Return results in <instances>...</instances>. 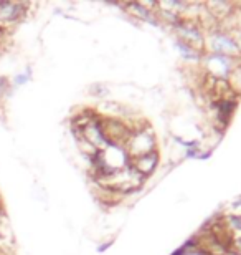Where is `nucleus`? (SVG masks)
I'll list each match as a JSON object with an SVG mask.
<instances>
[{
  "label": "nucleus",
  "instance_id": "nucleus-1",
  "mask_svg": "<svg viewBox=\"0 0 241 255\" xmlns=\"http://www.w3.org/2000/svg\"><path fill=\"white\" fill-rule=\"evenodd\" d=\"M205 53H217L227 58L241 60V53L235 43L233 35L222 27L205 33Z\"/></svg>",
  "mask_w": 241,
  "mask_h": 255
},
{
  "label": "nucleus",
  "instance_id": "nucleus-2",
  "mask_svg": "<svg viewBox=\"0 0 241 255\" xmlns=\"http://www.w3.org/2000/svg\"><path fill=\"white\" fill-rule=\"evenodd\" d=\"M198 63L203 68V73L210 78L228 80L233 71L241 65V60L227 58L217 53H203Z\"/></svg>",
  "mask_w": 241,
  "mask_h": 255
},
{
  "label": "nucleus",
  "instance_id": "nucleus-3",
  "mask_svg": "<svg viewBox=\"0 0 241 255\" xmlns=\"http://www.w3.org/2000/svg\"><path fill=\"white\" fill-rule=\"evenodd\" d=\"M124 149L127 152V156H129V159H134V157L157 151V139L154 131L151 129V126L146 125L132 131L129 139L124 144Z\"/></svg>",
  "mask_w": 241,
  "mask_h": 255
},
{
  "label": "nucleus",
  "instance_id": "nucleus-4",
  "mask_svg": "<svg viewBox=\"0 0 241 255\" xmlns=\"http://www.w3.org/2000/svg\"><path fill=\"white\" fill-rule=\"evenodd\" d=\"M99 128L107 146H122L131 136V126L126 120L112 118V116H99Z\"/></svg>",
  "mask_w": 241,
  "mask_h": 255
},
{
  "label": "nucleus",
  "instance_id": "nucleus-5",
  "mask_svg": "<svg viewBox=\"0 0 241 255\" xmlns=\"http://www.w3.org/2000/svg\"><path fill=\"white\" fill-rule=\"evenodd\" d=\"M30 5L27 2H10V0H0V22L13 23L25 18L28 13Z\"/></svg>",
  "mask_w": 241,
  "mask_h": 255
},
{
  "label": "nucleus",
  "instance_id": "nucleus-6",
  "mask_svg": "<svg viewBox=\"0 0 241 255\" xmlns=\"http://www.w3.org/2000/svg\"><path fill=\"white\" fill-rule=\"evenodd\" d=\"M129 164L136 172H139L144 179H147L159 166V151H152V152H149V154L134 157V159H131Z\"/></svg>",
  "mask_w": 241,
  "mask_h": 255
},
{
  "label": "nucleus",
  "instance_id": "nucleus-7",
  "mask_svg": "<svg viewBox=\"0 0 241 255\" xmlns=\"http://www.w3.org/2000/svg\"><path fill=\"white\" fill-rule=\"evenodd\" d=\"M30 80H32V68L27 66L23 71H20V73L15 75L10 83H12V88H22V86L27 85Z\"/></svg>",
  "mask_w": 241,
  "mask_h": 255
},
{
  "label": "nucleus",
  "instance_id": "nucleus-8",
  "mask_svg": "<svg viewBox=\"0 0 241 255\" xmlns=\"http://www.w3.org/2000/svg\"><path fill=\"white\" fill-rule=\"evenodd\" d=\"M89 95L96 98H106L109 95V86L106 83H93L89 86Z\"/></svg>",
  "mask_w": 241,
  "mask_h": 255
}]
</instances>
